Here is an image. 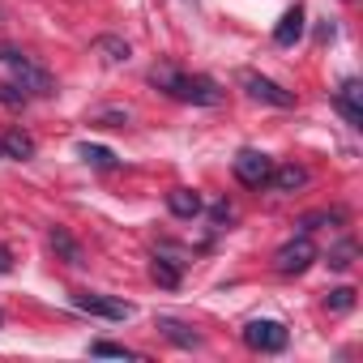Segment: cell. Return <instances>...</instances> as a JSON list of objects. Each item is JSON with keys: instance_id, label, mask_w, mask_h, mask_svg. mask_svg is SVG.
Returning <instances> with one entry per match:
<instances>
[{"instance_id": "d4e9b609", "label": "cell", "mask_w": 363, "mask_h": 363, "mask_svg": "<svg viewBox=\"0 0 363 363\" xmlns=\"http://www.w3.org/2000/svg\"><path fill=\"white\" fill-rule=\"evenodd\" d=\"M9 269H13V252L0 244V274H9Z\"/></svg>"}, {"instance_id": "3957f363", "label": "cell", "mask_w": 363, "mask_h": 363, "mask_svg": "<svg viewBox=\"0 0 363 363\" xmlns=\"http://www.w3.org/2000/svg\"><path fill=\"white\" fill-rule=\"evenodd\" d=\"M244 342H248L252 350H261V354H278V350H286L291 333H286V325H282V320L257 316V320H248V325H244Z\"/></svg>"}, {"instance_id": "30bf717a", "label": "cell", "mask_w": 363, "mask_h": 363, "mask_svg": "<svg viewBox=\"0 0 363 363\" xmlns=\"http://www.w3.org/2000/svg\"><path fill=\"white\" fill-rule=\"evenodd\" d=\"M308 167H299V162H282V167H274L269 171V189L274 193H299V189H308Z\"/></svg>"}, {"instance_id": "ac0fdd59", "label": "cell", "mask_w": 363, "mask_h": 363, "mask_svg": "<svg viewBox=\"0 0 363 363\" xmlns=\"http://www.w3.org/2000/svg\"><path fill=\"white\" fill-rule=\"evenodd\" d=\"M354 257H359V244H354V235H342L333 248H329V269H350L354 265Z\"/></svg>"}, {"instance_id": "8fae6325", "label": "cell", "mask_w": 363, "mask_h": 363, "mask_svg": "<svg viewBox=\"0 0 363 363\" xmlns=\"http://www.w3.org/2000/svg\"><path fill=\"white\" fill-rule=\"evenodd\" d=\"M299 39H303V5H291L278 18V26H274V43L278 48H295Z\"/></svg>"}, {"instance_id": "7c38bea8", "label": "cell", "mask_w": 363, "mask_h": 363, "mask_svg": "<svg viewBox=\"0 0 363 363\" xmlns=\"http://www.w3.org/2000/svg\"><path fill=\"white\" fill-rule=\"evenodd\" d=\"M150 278H154L158 286L175 291L179 282H184V261H175V257H162V252H154V257H150Z\"/></svg>"}, {"instance_id": "603a6c76", "label": "cell", "mask_w": 363, "mask_h": 363, "mask_svg": "<svg viewBox=\"0 0 363 363\" xmlns=\"http://www.w3.org/2000/svg\"><path fill=\"white\" fill-rule=\"evenodd\" d=\"M90 354H107V359H141L137 350L120 346V342H90Z\"/></svg>"}, {"instance_id": "ffe728a7", "label": "cell", "mask_w": 363, "mask_h": 363, "mask_svg": "<svg viewBox=\"0 0 363 363\" xmlns=\"http://www.w3.org/2000/svg\"><path fill=\"white\" fill-rule=\"evenodd\" d=\"M325 308H329L333 316H346V312L354 308V286H333V291L325 295Z\"/></svg>"}, {"instance_id": "52a82bcc", "label": "cell", "mask_w": 363, "mask_h": 363, "mask_svg": "<svg viewBox=\"0 0 363 363\" xmlns=\"http://www.w3.org/2000/svg\"><path fill=\"white\" fill-rule=\"evenodd\" d=\"M73 308L90 312V316H103V320H128L133 316V303H124L116 295H99V291H73Z\"/></svg>"}, {"instance_id": "5bb4252c", "label": "cell", "mask_w": 363, "mask_h": 363, "mask_svg": "<svg viewBox=\"0 0 363 363\" xmlns=\"http://www.w3.org/2000/svg\"><path fill=\"white\" fill-rule=\"evenodd\" d=\"M320 227H346V210H312V214H303V218H295V231L299 235H312V231H320Z\"/></svg>"}, {"instance_id": "e0dca14e", "label": "cell", "mask_w": 363, "mask_h": 363, "mask_svg": "<svg viewBox=\"0 0 363 363\" xmlns=\"http://www.w3.org/2000/svg\"><path fill=\"white\" fill-rule=\"evenodd\" d=\"M0 141H5V154H9V158H18V162L35 158V137H30V133H22V128H9Z\"/></svg>"}, {"instance_id": "6da1fadb", "label": "cell", "mask_w": 363, "mask_h": 363, "mask_svg": "<svg viewBox=\"0 0 363 363\" xmlns=\"http://www.w3.org/2000/svg\"><path fill=\"white\" fill-rule=\"evenodd\" d=\"M150 86L162 90L167 99L193 103V107H218L227 99V90L214 77H206V73H179L175 65H154L150 69Z\"/></svg>"}, {"instance_id": "9a60e30c", "label": "cell", "mask_w": 363, "mask_h": 363, "mask_svg": "<svg viewBox=\"0 0 363 363\" xmlns=\"http://www.w3.org/2000/svg\"><path fill=\"white\" fill-rule=\"evenodd\" d=\"M48 244H52V248H56V257H65L69 265H86V248H82L65 227H52V231H48Z\"/></svg>"}, {"instance_id": "8992f818", "label": "cell", "mask_w": 363, "mask_h": 363, "mask_svg": "<svg viewBox=\"0 0 363 363\" xmlns=\"http://www.w3.org/2000/svg\"><path fill=\"white\" fill-rule=\"evenodd\" d=\"M231 171H235V179H240L244 189H265L269 184V171H274V158L261 154V150H240L235 162H231Z\"/></svg>"}, {"instance_id": "cb8c5ba5", "label": "cell", "mask_w": 363, "mask_h": 363, "mask_svg": "<svg viewBox=\"0 0 363 363\" xmlns=\"http://www.w3.org/2000/svg\"><path fill=\"white\" fill-rule=\"evenodd\" d=\"M210 218H214V223H231V218H235V210H231V201H218V206L210 210Z\"/></svg>"}, {"instance_id": "484cf974", "label": "cell", "mask_w": 363, "mask_h": 363, "mask_svg": "<svg viewBox=\"0 0 363 363\" xmlns=\"http://www.w3.org/2000/svg\"><path fill=\"white\" fill-rule=\"evenodd\" d=\"M0 158H9V154H5V141H0Z\"/></svg>"}, {"instance_id": "7a4b0ae2", "label": "cell", "mask_w": 363, "mask_h": 363, "mask_svg": "<svg viewBox=\"0 0 363 363\" xmlns=\"http://www.w3.org/2000/svg\"><path fill=\"white\" fill-rule=\"evenodd\" d=\"M0 65H9L13 86H22L26 94H39V99H52V94H56V77H52L39 60L22 56V52H13V48H0Z\"/></svg>"}, {"instance_id": "d6986e66", "label": "cell", "mask_w": 363, "mask_h": 363, "mask_svg": "<svg viewBox=\"0 0 363 363\" xmlns=\"http://www.w3.org/2000/svg\"><path fill=\"white\" fill-rule=\"evenodd\" d=\"M77 154H82L90 167H99V171H116V167H120V158H116L107 145H90V141H82V145H77Z\"/></svg>"}, {"instance_id": "9c48e42d", "label": "cell", "mask_w": 363, "mask_h": 363, "mask_svg": "<svg viewBox=\"0 0 363 363\" xmlns=\"http://www.w3.org/2000/svg\"><path fill=\"white\" fill-rule=\"evenodd\" d=\"M154 329H158L171 346H179V350L201 346V333H197L193 325H184V320H175V316H158V320H154Z\"/></svg>"}, {"instance_id": "2e32d148", "label": "cell", "mask_w": 363, "mask_h": 363, "mask_svg": "<svg viewBox=\"0 0 363 363\" xmlns=\"http://www.w3.org/2000/svg\"><path fill=\"white\" fill-rule=\"evenodd\" d=\"M94 52L103 56V65H124V60L133 56V48H128L120 35H99V39H94Z\"/></svg>"}, {"instance_id": "5b68a950", "label": "cell", "mask_w": 363, "mask_h": 363, "mask_svg": "<svg viewBox=\"0 0 363 363\" xmlns=\"http://www.w3.org/2000/svg\"><path fill=\"white\" fill-rule=\"evenodd\" d=\"M240 86H244V94L248 99H257V103H269V107H295V90H282L278 82H269L265 73H252V69H244L240 73Z\"/></svg>"}, {"instance_id": "4316f807", "label": "cell", "mask_w": 363, "mask_h": 363, "mask_svg": "<svg viewBox=\"0 0 363 363\" xmlns=\"http://www.w3.org/2000/svg\"><path fill=\"white\" fill-rule=\"evenodd\" d=\"M0 329H5V312H0Z\"/></svg>"}, {"instance_id": "44dd1931", "label": "cell", "mask_w": 363, "mask_h": 363, "mask_svg": "<svg viewBox=\"0 0 363 363\" xmlns=\"http://www.w3.org/2000/svg\"><path fill=\"white\" fill-rule=\"evenodd\" d=\"M26 103H30V94H26L22 86L0 82V107H9V111H26Z\"/></svg>"}, {"instance_id": "4fadbf2b", "label": "cell", "mask_w": 363, "mask_h": 363, "mask_svg": "<svg viewBox=\"0 0 363 363\" xmlns=\"http://www.w3.org/2000/svg\"><path fill=\"white\" fill-rule=\"evenodd\" d=\"M167 210L175 214V218H184V223H193L206 206H201V197L193 193V189H184V184H179V189H171L167 193Z\"/></svg>"}, {"instance_id": "ba28073f", "label": "cell", "mask_w": 363, "mask_h": 363, "mask_svg": "<svg viewBox=\"0 0 363 363\" xmlns=\"http://www.w3.org/2000/svg\"><path fill=\"white\" fill-rule=\"evenodd\" d=\"M333 103H337V111L346 116L350 128H363V86H359V77H346V82L337 86Z\"/></svg>"}, {"instance_id": "277c9868", "label": "cell", "mask_w": 363, "mask_h": 363, "mask_svg": "<svg viewBox=\"0 0 363 363\" xmlns=\"http://www.w3.org/2000/svg\"><path fill=\"white\" fill-rule=\"evenodd\" d=\"M316 261V244L308 240V235H291L278 252H274V269L282 274V278H295V274H303L308 265Z\"/></svg>"}, {"instance_id": "7402d4cb", "label": "cell", "mask_w": 363, "mask_h": 363, "mask_svg": "<svg viewBox=\"0 0 363 363\" xmlns=\"http://www.w3.org/2000/svg\"><path fill=\"white\" fill-rule=\"evenodd\" d=\"M90 120H94V124H107V128H124V124H128L133 116H128L124 107H103V111H94Z\"/></svg>"}]
</instances>
